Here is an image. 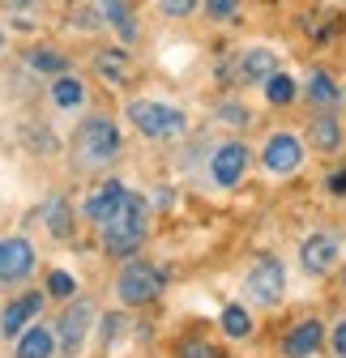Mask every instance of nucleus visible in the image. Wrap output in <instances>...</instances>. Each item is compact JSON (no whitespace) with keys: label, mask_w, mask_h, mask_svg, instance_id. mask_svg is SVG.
<instances>
[{"label":"nucleus","mask_w":346,"mask_h":358,"mask_svg":"<svg viewBox=\"0 0 346 358\" xmlns=\"http://www.w3.org/2000/svg\"><path fill=\"white\" fill-rule=\"evenodd\" d=\"M146 222H150V205L137 192H128L124 205L116 209V217L103 222V248L111 256H133L146 243Z\"/></svg>","instance_id":"f257e3e1"},{"label":"nucleus","mask_w":346,"mask_h":358,"mask_svg":"<svg viewBox=\"0 0 346 358\" xmlns=\"http://www.w3.org/2000/svg\"><path fill=\"white\" fill-rule=\"evenodd\" d=\"M73 145H77V162L81 166H107L120 154V128L107 115H90V120H81Z\"/></svg>","instance_id":"f03ea898"},{"label":"nucleus","mask_w":346,"mask_h":358,"mask_svg":"<svg viewBox=\"0 0 346 358\" xmlns=\"http://www.w3.org/2000/svg\"><path fill=\"white\" fill-rule=\"evenodd\" d=\"M128 120L137 124V132H146L154 141H171L188 128L180 107H167V103H154V99H133L128 103Z\"/></svg>","instance_id":"7ed1b4c3"},{"label":"nucleus","mask_w":346,"mask_h":358,"mask_svg":"<svg viewBox=\"0 0 346 358\" xmlns=\"http://www.w3.org/2000/svg\"><path fill=\"white\" fill-rule=\"evenodd\" d=\"M116 290H120V299L128 307H141V303H150V299L162 294V273H158L154 264H146V260H133V264H124Z\"/></svg>","instance_id":"20e7f679"},{"label":"nucleus","mask_w":346,"mask_h":358,"mask_svg":"<svg viewBox=\"0 0 346 358\" xmlns=\"http://www.w3.org/2000/svg\"><path fill=\"white\" fill-rule=\"evenodd\" d=\"M282 290H286V273H282V264H278L274 256L256 260V264H252V273H248V294H252V303L274 307V303L282 299Z\"/></svg>","instance_id":"39448f33"},{"label":"nucleus","mask_w":346,"mask_h":358,"mask_svg":"<svg viewBox=\"0 0 346 358\" xmlns=\"http://www.w3.org/2000/svg\"><path fill=\"white\" fill-rule=\"evenodd\" d=\"M244 166H248V145H240V141L219 145L214 158H209V175H214V184H219V188H235L240 179H244Z\"/></svg>","instance_id":"423d86ee"},{"label":"nucleus","mask_w":346,"mask_h":358,"mask_svg":"<svg viewBox=\"0 0 346 358\" xmlns=\"http://www.w3.org/2000/svg\"><path fill=\"white\" fill-rule=\"evenodd\" d=\"M30 268H34V248L22 239V235H13V239H0V282H22V278H30Z\"/></svg>","instance_id":"0eeeda50"},{"label":"nucleus","mask_w":346,"mask_h":358,"mask_svg":"<svg viewBox=\"0 0 346 358\" xmlns=\"http://www.w3.org/2000/svg\"><path fill=\"white\" fill-rule=\"evenodd\" d=\"M299 162H304V145H299V137H291V132H274V137L265 141V166L274 175H291V171H299Z\"/></svg>","instance_id":"6e6552de"},{"label":"nucleus","mask_w":346,"mask_h":358,"mask_svg":"<svg viewBox=\"0 0 346 358\" xmlns=\"http://www.w3.org/2000/svg\"><path fill=\"white\" fill-rule=\"evenodd\" d=\"M299 260H304V268H308L312 278H325L329 268L338 264V239H333V235H312V239H304Z\"/></svg>","instance_id":"1a4fd4ad"},{"label":"nucleus","mask_w":346,"mask_h":358,"mask_svg":"<svg viewBox=\"0 0 346 358\" xmlns=\"http://www.w3.org/2000/svg\"><path fill=\"white\" fill-rule=\"evenodd\" d=\"M321 341H325V329H321V320H304V324H295V329L286 333V341H282V354H286V358H312V354L321 350Z\"/></svg>","instance_id":"9d476101"},{"label":"nucleus","mask_w":346,"mask_h":358,"mask_svg":"<svg viewBox=\"0 0 346 358\" xmlns=\"http://www.w3.org/2000/svg\"><path fill=\"white\" fill-rule=\"evenodd\" d=\"M90 316H95V307L85 303V299L64 311V320H60V345H64V354L81 350V337H85V329H90Z\"/></svg>","instance_id":"9b49d317"},{"label":"nucleus","mask_w":346,"mask_h":358,"mask_svg":"<svg viewBox=\"0 0 346 358\" xmlns=\"http://www.w3.org/2000/svg\"><path fill=\"white\" fill-rule=\"evenodd\" d=\"M124 196H128V188L120 184V179H111V184H103L90 201H85V217H90V222H99V227H103V222L107 217H116V209L124 205Z\"/></svg>","instance_id":"f8f14e48"},{"label":"nucleus","mask_w":346,"mask_h":358,"mask_svg":"<svg viewBox=\"0 0 346 358\" xmlns=\"http://www.w3.org/2000/svg\"><path fill=\"white\" fill-rule=\"evenodd\" d=\"M39 311H43V294H39V290H34V294H22L18 303H9V307H5V316H0V329H5V337L22 333L26 320H34Z\"/></svg>","instance_id":"ddd939ff"},{"label":"nucleus","mask_w":346,"mask_h":358,"mask_svg":"<svg viewBox=\"0 0 346 358\" xmlns=\"http://www.w3.org/2000/svg\"><path fill=\"white\" fill-rule=\"evenodd\" d=\"M240 73H244V81H252V85H265V81L278 73V56H274L270 48H248L244 60H240Z\"/></svg>","instance_id":"4468645a"},{"label":"nucleus","mask_w":346,"mask_h":358,"mask_svg":"<svg viewBox=\"0 0 346 358\" xmlns=\"http://www.w3.org/2000/svg\"><path fill=\"white\" fill-rule=\"evenodd\" d=\"M99 9H103V22L116 26L124 43L137 38V13H133V5H128V0H99Z\"/></svg>","instance_id":"2eb2a0df"},{"label":"nucleus","mask_w":346,"mask_h":358,"mask_svg":"<svg viewBox=\"0 0 346 358\" xmlns=\"http://www.w3.org/2000/svg\"><path fill=\"white\" fill-rule=\"evenodd\" d=\"M52 350H56V337H52L48 324L26 329L22 341H18V358H52Z\"/></svg>","instance_id":"dca6fc26"},{"label":"nucleus","mask_w":346,"mask_h":358,"mask_svg":"<svg viewBox=\"0 0 346 358\" xmlns=\"http://www.w3.org/2000/svg\"><path fill=\"white\" fill-rule=\"evenodd\" d=\"M308 137H312V145H317L321 154H333V150L342 145V128H338V120H333V115H321V120H312Z\"/></svg>","instance_id":"f3484780"},{"label":"nucleus","mask_w":346,"mask_h":358,"mask_svg":"<svg viewBox=\"0 0 346 358\" xmlns=\"http://www.w3.org/2000/svg\"><path fill=\"white\" fill-rule=\"evenodd\" d=\"M30 69L34 73H48V77H64L69 73V56L56 48H34L30 52Z\"/></svg>","instance_id":"a211bd4d"},{"label":"nucleus","mask_w":346,"mask_h":358,"mask_svg":"<svg viewBox=\"0 0 346 358\" xmlns=\"http://www.w3.org/2000/svg\"><path fill=\"white\" fill-rule=\"evenodd\" d=\"M95 69H99V77H107L111 85H124V81H128V52H99V56H95Z\"/></svg>","instance_id":"6ab92c4d"},{"label":"nucleus","mask_w":346,"mask_h":358,"mask_svg":"<svg viewBox=\"0 0 346 358\" xmlns=\"http://www.w3.org/2000/svg\"><path fill=\"white\" fill-rule=\"evenodd\" d=\"M52 99H56V107H64V111H73V107H81L85 103V85L77 81V77H56V85H52Z\"/></svg>","instance_id":"aec40b11"},{"label":"nucleus","mask_w":346,"mask_h":358,"mask_svg":"<svg viewBox=\"0 0 346 358\" xmlns=\"http://www.w3.org/2000/svg\"><path fill=\"white\" fill-rule=\"evenodd\" d=\"M43 217H48V227H52V235H69L73 231V213H69V205L60 201V196H52L48 205H43Z\"/></svg>","instance_id":"412c9836"},{"label":"nucleus","mask_w":346,"mask_h":358,"mask_svg":"<svg viewBox=\"0 0 346 358\" xmlns=\"http://www.w3.org/2000/svg\"><path fill=\"white\" fill-rule=\"evenodd\" d=\"M295 94H299V85H295L286 73H274V77L265 81V99H270L274 107H286V103H295Z\"/></svg>","instance_id":"4be33fe9"},{"label":"nucleus","mask_w":346,"mask_h":358,"mask_svg":"<svg viewBox=\"0 0 346 358\" xmlns=\"http://www.w3.org/2000/svg\"><path fill=\"white\" fill-rule=\"evenodd\" d=\"M308 94H312V103H321V107H333V103H338V85H333V77H329V73H312V81H308Z\"/></svg>","instance_id":"5701e85b"},{"label":"nucleus","mask_w":346,"mask_h":358,"mask_svg":"<svg viewBox=\"0 0 346 358\" xmlns=\"http://www.w3.org/2000/svg\"><path fill=\"white\" fill-rule=\"evenodd\" d=\"M223 333H227V337H248V333H252V320H248L244 307H227V311H223Z\"/></svg>","instance_id":"b1692460"},{"label":"nucleus","mask_w":346,"mask_h":358,"mask_svg":"<svg viewBox=\"0 0 346 358\" xmlns=\"http://www.w3.org/2000/svg\"><path fill=\"white\" fill-rule=\"evenodd\" d=\"M205 13L209 22H231L240 13V0H205Z\"/></svg>","instance_id":"393cba45"},{"label":"nucleus","mask_w":346,"mask_h":358,"mask_svg":"<svg viewBox=\"0 0 346 358\" xmlns=\"http://www.w3.org/2000/svg\"><path fill=\"white\" fill-rule=\"evenodd\" d=\"M219 120H223V124H231V128H244V124H252L248 107H240V103H219Z\"/></svg>","instance_id":"a878e982"},{"label":"nucleus","mask_w":346,"mask_h":358,"mask_svg":"<svg viewBox=\"0 0 346 358\" xmlns=\"http://www.w3.org/2000/svg\"><path fill=\"white\" fill-rule=\"evenodd\" d=\"M73 290H77V282H73L69 273H60V268L48 278V294H56V299H73Z\"/></svg>","instance_id":"bb28decb"},{"label":"nucleus","mask_w":346,"mask_h":358,"mask_svg":"<svg viewBox=\"0 0 346 358\" xmlns=\"http://www.w3.org/2000/svg\"><path fill=\"white\" fill-rule=\"evenodd\" d=\"M180 358H223L214 345H205V341H184L180 345Z\"/></svg>","instance_id":"cd10ccee"},{"label":"nucleus","mask_w":346,"mask_h":358,"mask_svg":"<svg viewBox=\"0 0 346 358\" xmlns=\"http://www.w3.org/2000/svg\"><path fill=\"white\" fill-rule=\"evenodd\" d=\"M158 5H162L167 17H188V13L197 9V0H158Z\"/></svg>","instance_id":"c85d7f7f"},{"label":"nucleus","mask_w":346,"mask_h":358,"mask_svg":"<svg viewBox=\"0 0 346 358\" xmlns=\"http://www.w3.org/2000/svg\"><path fill=\"white\" fill-rule=\"evenodd\" d=\"M73 22H77V26H81V30H99V26H103V22H99V13H95V9H77V13H73Z\"/></svg>","instance_id":"c756f323"},{"label":"nucleus","mask_w":346,"mask_h":358,"mask_svg":"<svg viewBox=\"0 0 346 358\" xmlns=\"http://www.w3.org/2000/svg\"><path fill=\"white\" fill-rule=\"evenodd\" d=\"M333 350H338V354L346 358V320H342V324L333 329Z\"/></svg>","instance_id":"7c9ffc66"},{"label":"nucleus","mask_w":346,"mask_h":358,"mask_svg":"<svg viewBox=\"0 0 346 358\" xmlns=\"http://www.w3.org/2000/svg\"><path fill=\"white\" fill-rule=\"evenodd\" d=\"M329 192H338V196H346V171H338V175H329Z\"/></svg>","instance_id":"2f4dec72"},{"label":"nucleus","mask_w":346,"mask_h":358,"mask_svg":"<svg viewBox=\"0 0 346 358\" xmlns=\"http://www.w3.org/2000/svg\"><path fill=\"white\" fill-rule=\"evenodd\" d=\"M120 324H124V316H107V320H103V337H111V333H120Z\"/></svg>","instance_id":"473e14b6"},{"label":"nucleus","mask_w":346,"mask_h":358,"mask_svg":"<svg viewBox=\"0 0 346 358\" xmlns=\"http://www.w3.org/2000/svg\"><path fill=\"white\" fill-rule=\"evenodd\" d=\"M0 52H5V38H0Z\"/></svg>","instance_id":"72a5a7b5"}]
</instances>
